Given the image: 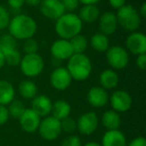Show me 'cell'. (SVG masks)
Wrapping results in <instances>:
<instances>
[{
    "label": "cell",
    "instance_id": "1",
    "mask_svg": "<svg viewBox=\"0 0 146 146\" xmlns=\"http://www.w3.org/2000/svg\"><path fill=\"white\" fill-rule=\"evenodd\" d=\"M7 28L9 34L12 35L16 40H25L35 35L37 23L31 16L20 13L10 19Z\"/></svg>",
    "mask_w": 146,
    "mask_h": 146
},
{
    "label": "cell",
    "instance_id": "2",
    "mask_svg": "<svg viewBox=\"0 0 146 146\" xmlns=\"http://www.w3.org/2000/svg\"><path fill=\"white\" fill-rule=\"evenodd\" d=\"M55 32L60 38L70 40L72 37L80 34L83 22L74 12H65L55 20Z\"/></svg>",
    "mask_w": 146,
    "mask_h": 146
},
{
    "label": "cell",
    "instance_id": "3",
    "mask_svg": "<svg viewBox=\"0 0 146 146\" xmlns=\"http://www.w3.org/2000/svg\"><path fill=\"white\" fill-rule=\"evenodd\" d=\"M67 62V70L75 81H84L92 72V63L89 57L84 53L73 54Z\"/></svg>",
    "mask_w": 146,
    "mask_h": 146
},
{
    "label": "cell",
    "instance_id": "4",
    "mask_svg": "<svg viewBox=\"0 0 146 146\" xmlns=\"http://www.w3.org/2000/svg\"><path fill=\"white\" fill-rule=\"evenodd\" d=\"M117 17L118 26H121L124 30L128 32H134L141 25V17L138 11L132 5L125 4L124 6L117 9L115 13Z\"/></svg>",
    "mask_w": 146,
    "mask_h": 146
},
{
    "label": "cell",
    "instance_id": "5",
    "mask_svg": "<svg viewBox=\"0 0 146 146\" xmlns=\"http://www.w3.org/2000/svg\"><path fill=\"white\" fill-rule=\"evenodd\" d=\"M19 66L23 75L26 77H37L44 69V60L38 53L24 54V56L21 58Z\"/></svg>",
    "mask_w": 146,
    "mask_h": 146
},
{
    "label": "cell",
    "instance_id": "6",
    "mask_svg": "<svg viewBox=\"0 0 146 146\" xmlns=\"http://www.w3.org/2000/svg\"><path fill=\"white\" fill-rule=\"evenodd\" d=\"M37 131L44 140H47V141L56 140L62 132L60 120L53 117L52 115L43 117L41 119Z\"/></svg>",
    "mask_w": 146,
    "mask_h": 146
},
{
    "label": "cell",
    "instance_id": "7",
    "mask_svg": "<svg viewBox=\"0 0 146 146\" xmlns=\"http://www.w3.org/2000/svg\"><path fill=\"white\" fill-rule=\"evenodd\" d=\"M106 59L114 70L124 69L129 63V52L120 45H114L107 49Z\"/></svg>",
    "mask_w": 146,
    "mask_h": 146
},
{
    "label": "cell",
    "instance_id": "8",
    "mask_svg": "<svg viewBox=\"0 0 146 146\" xmlns=\"http://www.w3.org/2000/svg\"><path fill=\"white\" fill-rule=\"evenodd\" d=\"M76 125L77 130L82 135H91L97 130L99 125V118L95 112H85L76 120Z\"/></svg>",
    "mask_w": 146,
    "mask_h": 146
},
{
    "label": "cell",
    "instance_id": "9",
    "mask_svg": "<svg viewBox=\"0 0 146 146\" xmlns=\"http://www.w3.org/2000/svg\"><path fill=\"white\" fill-rule=\"evenodd\" d=\"M108 102L114 111L118 113H124L131 108L132 97L125 90H115L109 96Z\"/></svg>",
    "mask_w": 146,
    "mask_h": 146
},
{
    "label": "cell",
    "instance_id": "10",
    "mask_svg": "<svg viewBox=\"0 0 146 146\" xmlns=\"http://www.w3.org/2000/svg\"><path fill=\"white\" fill-rule=\"evenodd\" d=\"M73 79L66 67L58 66L50 74V83L54 89L64 91L71 85Z\"/></svg>",
    "mask_w": 146,
    "mask_h": 146
},
{
    "label": "cell",
    "instance_id": "11",
    "mask_svg": "<svg viewBox=\"0 0 146 146\" xmlns=\"http://www.w3.org/2000/svg\"><path fill=\"white\" fill-rule=\"evenodd\" d=\"M39 9L43 16L54 21L65 13L61 0H42L39 5Z\"/></svg>",
    "mask_w": 146,
    "mask_h": 146
},
{
    "label": "cell",
    "instance_id": "12",
    "mask_svg": "<svg viewBox=\"0 0 146 146\" xmlns=\"http://www.w3.org/2000/svg\"><path fill=\"white\" fill-rule=\"evenodd\" d=\"M126 50L134 55L146 53V36L142 32H130L125 40Z\"/></svg>",
    "mask_w": 146,
    "mask_h": 146
},
{
    "label": "cell",
    "instance_id": "13",
    "mask_svg": "<svg viewBox=\"0 0 146 146\" xmlns=\"http://www.w3.org/2000/svg\"><path fill=\"white\" fill-rule=\"evenodd\" d=\"M42 118L31 108H26L22 115L19 117V124L23 131L27 133H34L38 130Z\"/></svg>",
    "mask_w": 146,
    "mask_h": 146
},
{
    "label": "cell",
    "instance_id": "14",
    "mask_svg": "<svg viewBox=\"0 0 146 146\" xmlns=\"http://www.w3.org/2000/svg\"><path fill=\"white\" fill-rule=\"evenodd\" d=\"M50 52L53 58L58 61L68 60L73 55V50L69 40L59 38L52 43L50 47Z\"/></svg>",
    "mask_w": 146,
    "mask_h": 146
},
{
    "label": "cell",
    "instance_id": "15",
    "mask_svg": "<svg viewBox=\"0 0 146 146\" xmlns=\"http://www.w3.org/2000/svg\"><path fill=\"white\" fill-rule=\"evenodd\" d=\"M86 99L92 107L102 108L109 101V94L101 86H93L88 90Z\"/></svg>",
    "mask_w": 146,
    "mask_h": 146
},
{
    "label": "cell",
    "instance_id": "16",
    "mask_svg": "<svg viewBox=\"0 0 146 146\" xmlns=\"http://www.w3.org/2000/svg\"><path fill=\"white\" fill-rule=\"evenodd\" d=\"M97 21L100 32L105 34L106 36L114 34L118 28L117 17H116L115 13L112 11H106V12L100 14Z\"/></svg>",
    "mask_w": 146,
    "mask_h": 146
},
{
    "label": "cell",
    "instance_id": "17",
    "mask_svg": "<svg viewBox=\"0 0 146 146\" xmlns=\"http://www.w3.org/2000/svg\"><path fill=\"white\" fill-rule=\"evenodd\" d=\"M53 102L47 95L37 94L31 101V109L34 110L41 118L46 117V116L51 114V109H52Z\"/></svg>",
    "mask_w": 146,
    "mask_h": 146
},
{
    "label": "cell",
    "instance_id": "18",
    "mask_svg": "<svg viewBox=\"0 0 146 146\" xmlns=\"http://www.w3.org/2000/svg\"><path fill=\"white\" fill-rule=\"evenodd\" d=\"M101 146H126L127 139L125 134L119 129L106 130L101 139Z\"/></svg>",
    "mask_w": 146,
    "mask_h": 146
},
{
    "label": "cell",
    "instance_id": "19",
    "mask_svg": "<svg viewBox=\"0 0 146 146\" xmlns=\"http://www.w3.org/2000/svg\"><path fill=\"white\" fill-rule=\"evenodd\" d=\"M99 83L105 90H111L117 87L119 83V76L114 69H105L99 75Z\"/></svg>",
    "mask_w": 146,
    "mask_h": 146
},
{
    "label": "cell",
    "instance_id": "20",
    "mask_svg": "<svg viewBox=\"0 0 146 146\" xmlns=\"http://www.w3.org/2000/svg\"><path fill=\"white\" fill-rule=\"evenodd\" d=\"M102 126L106 130H116L119 129L121 126V117L120 113L114 111L113 109H110L105 111L101 116L100 119Z\"/></svg>",
    "mask_w": 146,
    "mask_h": 146
},
{
    "label": "cell",
    "instance_id": "21",
    "mask_svg": "<svg viewBox=\"0 0 146 146\" xmlns=\"http://www.w3.org/2000/svg\"><path fill=\"white\" fill-rule=\"evenodd\" d=\"M77 15L82 22L93 23L99 18L100 10L96 5H83Z\"/></svg>",
    "mask_w": 146,
    "mask_h": 146
},
{
    "label": "cell",
    "instance_id": "22",
    "mask_svg": "<svg viewBox=\"0 0 146 146\" xmlns=\"http://www.w3.org/2000/svg\"><path fill=\"white\" fill-rule=\"evenodd\" d=\"M15 99V88L7 80H0V105L7 106Z\"/></svg>",
    "mask_w": 146,
    "mask_h": 146
},
{
    "label": "cell",
    "instance_id": "23",
    "mask_svg": "<svg viewBox=\"0 0 146 146\" xmlns=\"http://www.w3.org/2000/svg\"><path fill=\"white\" fill-rule=\"evenodd\" d=\"M18 92L23 99L32 100L38 94V87L32 80H22L18 85Z\"/></svg>",
    "mask_w": 146,
    "mask_h": 146
},
{
    "label": "cell",
    "instance_id": "24",
    "mask_svg": "<svg viewBox=\"0 0 146 146\" xmlns=\"http://www.w3.org/2000/svg\"><path fill=\"white\" fill-rule=\"evenodd\" d=\"M71 113V105L66 100H56L53 102L52 109H51V115L57 118L58 120H62L64 118L70 116Z\"/></svg>",
    "mask_w": 146,
    "mask_h": 146
},
{
    "label": "cell",
    "instance_id": "25",
    "mask_svg": "<svg viewBox=\"0 0 146 146\" xmlns=\"http://www.w3.org/2000/svg\"><path fill=\"white\" fill-rule=\"evenodd\" d=\"M90 45L97 52H106L109 48V38L105 34L99 32L92 35L90 39Z\"/></svg>",
    "mask_w": 146,
    "mask_h": 146
},
{
    "label": "cell",
    "instance_id": "26",
    "mask_svg": "<svg viewBox=\"0 0 146 146\" xmlns=\"http://www.w3.org/2000/svg\"><path fill=\"white\" fill-rule=\"evenodd\" d=\"M72 47L73 54H80V53H84L86 51L88 47V40L84 35H82L81 33L76 36L72 37L69 40Z\"/></svg>",
    "mask_w": 146,
    "mask_h": 146
},
{
    "label": "cell",
    "instance_id": "27",
    "mask_svg": "<svg viewBox=\"0 0 146 146\" xmlns=\"http://www.w3.org/2000/svg\"><path fill=\"white\" fill-rule=\"evenodd\" d=\"M17 49V40L9 33H5L0 36V51L5 53L7 51Z\"/></svg>",
    "mask_w": 146,
    "mask_h": 146
},
{
    "label": "cell",
    "instance_id": "28",
    "mask_svg": "<svg viewBox=\"0 0 146 146\" xmlns=\"http://www.w3.org/2000/svg\"><path fill=\"white\" fill-rule=\"evenodd\" d=\"M7 109H8L9 116L15 118V119H19L22 113L24 112V110L26 109L21 100L18 99H13L10 103L7 105Z\"/></svg>",
    "mask_w": 146,
    "mask_h": 146
},
{
    "label": "cell",
    "instance_id": "29",
    "mask_svg": "<svg viewBox=\"0 0 146 146\" xmlns=\"http://www.w3.org/2000/svg\"><path fill=\"white\" fill-rule=\"evenodd\" d=\"M4 55V60H5V64L8 65V66L11 67H15L18 66L20 64L21 61V56L20 52H19L17 49H13V50L7 51V52L3 53Z\"/></svg>",
    "mask_w": 146,
    "mask_h": 146
},
{
    "label": "cell",
    "instance_id": "30",
    "mask_svg": "<svg viewBox=\"0 0 146 146\" xmlns=\"http://www.w3.org/2000/svg\"><path fill=\"white\" fill-rule=\"evenodd\" d=\"M23 52L25 54H33V53H37L39 49V44L37 42L36 39H34L33 37L28 39L23 40V45H22Z\"/></svg>",
    "mask_w": 146,
    "mask_h": 146
},
{
    "label": "cell",
    "instance_id": "31",
    "mask_svg": "<svg viewBox=\"0 0 146 146\" xmlns=\"http://www.w3.org/2000/svg\"><path fill=\"white\" fill-rule=\"evenodd\" d=\"M60 123H61V129H62L63 132H66V133H73L75 130H77L76 120L74 119V118L70 117V116L60 120Z\"/></svg>",
    "mask_w": 146,
    "mask_h": 146
},
{
    "label": "cell",
    "instance_id": "32",
    "mask_svg": "<svg viewBox=\"0 0 146 146\" xmlns=\"http://www.w3.org/2000/svg\"><path fill=\"white\" fill-rule=\"evenodd\" d=\"M10 13L4 6L0 5V30L6 29L10 22Z\"/></svg>",
    "mask_w": 146,
    "mask_h": 146
},
{
    "label": "cell",
    "instance_id": "33",
    "mask_svg": "<svg viewBox=\"0 0 146 146\" xmlns=\"http://www.w3.org/2000/svg\"><path fill=\"white\" fill-rule=\"evenodd\" d=\"M61 146H82V142L79 136L72 134L63 140Z\"/></svg>",
    "mask_w": 146,
    "mask_h": 146
},
{
    "label": "cell",
    "instance_id": "34",
    "mask_svg": "<svg viewBox=\"0 0 146 146\" xmlns=\"http://www.w3.org/2000/svg\"><path fill=\"white\" fill-rule=\"evenodd\" d=\"M65 12H74L79 7V1L78 0H61Z\"/></svg>",
    "mask_w": 146,
    "mask_h": 146
},
{
    "label": "cell",
    "instance_id": "35",
    "mask_svg": "<svg viewBox=\"0 0 146 146\" xmlns=\"http://www.w3.org/2000/svg\"><path fill=\"white\" fill-rule=\"evenodd\" d=\"M9 117L10 116H9L7 106L0 105V126L7 123V121L9 120Z\"/></svg>",
    "mask_w": 146,
    "mask_h": 146
},
{
    "label": "cell",
    "instance_id": "36",
    "mask_svg": "<svg viewBox=\"0 0 146 146\" xmlns=\"http://www.w3.org/2000/svg\"><path fill=\"white\" fill-rule=\"evenodd\" d=\"M7 3L13 10H20L24 6L25 1L24 0H7Z\"/></svg>",
    "mask_w": 146,
    "mask_h": 146
},
{
    "label": "cell",
    "instance_id": "37",
    "mask_svg": "<svg viewBox=\"0 0 146 146\" xmlns=\"http://www.w3.org/2000/svg\"><path fill=\"white\" fill-rule=\"evenodd\" d=\"M136 66H137L140 70H145V68H146V53L137 55V58H136Z\"/></svg>",
    "mask_w": 146,
    "mask_h": 146
},
{
    "label": "cell",
    "instance_id": "38",
    "mask_svg": "<svg viewBox=\"0 0 146 146\" xmlns=\"http://www.w3.org/2000/svg\"><path fill=\"white\" fill-rule=\"evenodd\" d=\"M126 146H146V140L143 136H137L127 143Z\"/></svg>",
    "mask_w": 146,
    "mask_h": 146
},
{
    "label": "cell",
    "instance_id": "39",
    "mask_svg": "<svg viewBox=\"0 0 146 146\" xmlns=\"http://www.w3.org/2000/svg\"><path fill=\"white\" fill-rule=\"evenodd\" d=\"M109 1V4L112 8L114 9H119L120 7L124 6L126 4V1L127 0H108Z\"/></svg>",
    "mask_w": 146,
    "mask_h": 146
},
{
    "label": "cell",
    "instance_id": "40",
    "mask_svg": "<svg viewBox=\"0 0 146 146\" xmlns=\"http://www.w3.org/2000/svg\"><path fill=\"white\" fill-rule=\"evenodd\" d=\"M78 1L82 5H96L101 0H78Z\"/></svg>",
    "mask_w": 146,
    "mask_h": 146
},
{
    "label": "cell",
    "instance_id": "41",
    "mask_svg": "<svg viewBox=\"0 0 146 146\" xmlns=\"http://www.w3.org/2000/svg\"><path fill=\"white\" fill-rule=\"evenodd\" d=\"M138 13H139L140 17L141 18H145L146 17V3L143 2L140 6L139 10H138Z\"/></svg>",
    "mask_w": 146,
    "mask_h": 146
},
{
    "label": "cell",
    "instance_id": "42",
    "mask_svg": "<svg viewBox=\"0 0 146 146\" xmlns=\"http://www.w3.org/2000/svg\"><path fill=\"white\" fill-rule=\"evenodd\" d=\"M25 4L29 5V6H39L42 0H24Z\"/></svg>",
    "mask_w": 146,
    "mask_h": 146
},
{
    "label": "cell",
    "instance_id": "43",
    "mask_svg": "<svg viewBox=\"0 0 146 146\" xmlns=\"http://www.w3.org/2000/svg\"><path fill=\"white\" fill-rule=\"evenodd\" d=\"M5 65V60H4V55L3 53L0 51V69L2 68L3 66Z\"/></svg>",
    "mask_w": 146,
    "mask_h": 146
},
{
    "label": "cell",
    "instance_id": "44",
    "mask_svg": "<svg viewBox=\"0 0 146 146\" xmlns=\"http://www.w3.org/2000/svg\"><path fill=\"white\" fill-rule=\"evenodd\" d=\"M82 146H101V144L98 143V142H96V141H90V142L85 143L84 145H82Z\"/></svg>",
    "mask_w": 146,
    "mask_h": 146
}]
</instances>
